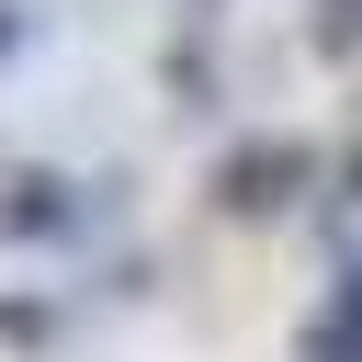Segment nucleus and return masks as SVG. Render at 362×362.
I'll return each instance as SVG.
<instances>
[{
  "label": "nucleus",
  "mask_w": 362,
  "mask_h": 362,
  "mask_svg": "<svg viewBox=\"0 0 362 362\" xmlns=\"http://www.w3.org/2000/svg\"><path fill=\"white\" fill-rule=\"evenodd\" d=\"M23 57V0H0V68Z\"/></svg>",
  "instance_id": "nucleus-5"
},
{
  "label": "nucleus",
  "mask_w": 362,
  "mask_h": 362,
  "mask_svg": "<svg viewBox=\"0 0 362 362\" xmlns=\"http://www.w3.org/2000/svg\"><path fill=\"white\" fill-rule=\"evenodd\" d=\"M339 317H362V260H351V272H339Z\"/></svg>",
  "instance_id": "nucleus-6"
},
{
  "label": "nucleus",
  "mask_w": 362,
  "mask_h": 362,
  "mask_svg": "<svg viewBox=\"0 0 362 362\" xmlns=\"http://www.w3.org/2000/svg\"><path fill=\"white\" fill-rule=\"evenodd\" d=\"M305 362H362V317H339V305H328V317L305 328Z\"/></svg>",
  "instance_id": "nucleus-3"
},
{
  "label": "nucleus",
  "mask_w": 362,
  "mask_h": 362,
  "mask_svg": "<svg viewBox=\"0 0 362 362\" xmlns=\"http://www.w3.org/2000/svg\"><path fill=\"white\" fill-rule=\"evenodd\" d=\"M305 192H317V147H305V136H249V147H226V158H215V204H226L238 226L294 215Z\"/></svg>",
  "instance_id": "nucleus-1"
},
{
  "label": "nucleus",
  "mask_w": 362,
  "mask_h": 362,
  "mask_svg": "<svg viewBox=\"0 0 362 362\" xmlns=\"http://www.w3.org/2000/svg\"><path fill=\"white\" fill-rule=\"evenodd\" d=\"M0 238H23V249L90 238V181H68L45 158H0Z\"/></svg>",
  "instance_id": "nucleus-2"
},
{
  "label": "nucleus",
  "mask_w": 362,
  "mask_h": 362,
  "mask_svg": "<svg viewBox=\"0 0 362 362\" xmlns=\"http://www.w3.org/2000/svg\"><path fill=\"white\" fill-rule=\"evenodd\" d=\"M0 328H11V339H45V328H57V317H45V305H23V294H11V305H0Z\"/></svg>",
  "instance_id": "nucleus-4"
}]
</instances>
